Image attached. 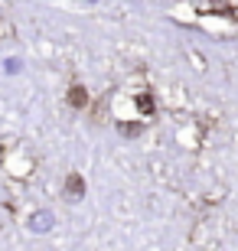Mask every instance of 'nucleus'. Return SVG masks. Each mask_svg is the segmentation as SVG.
Returning <instances> with one entry per match:
<instances>
[{
  "label": "nucleus",
  "mask_w": 238,
  "mask_h": 251,
  "mask_svg": "<svg viewBox=\"0 0 238 251\" xmlns=\"http://www.w3.org/2000/svg\"><path fill=\"white\" fill-rule=\"evenodd\" d=\"M53 225H55V215L49 212V209H39V212L29 215L26 228H29L33 235H46V232H53Z\"/></svg>",
  "instance_id": "1"
},
{
  "label": "nucleus",
  "mask_w": 238,
  "mask_h": 251,
  "mask_svg": "<svg viewBox=\"0 0 238 251\" xmlns=\"http://www.w3.org/2000/svg\"><path fill=\"white\" fill-rule=\"evenodd\" d=\"M65 196H75V199H82V196H85L82 176H69V183H65Z\"/></svg>",
  "instance_id": "2"
},
{
  "label": "nucleus",
  "mask_w": 238,
  "mask_h": 251,
  "mask_svg": "<svg viewBox=\"0 0 238 251\" xmlns=\"http://www.w3.org/2000/svg\"><path fill=\"white\" fill-rule=\"evenodd\" d=\"M3 72H7V75H17V72H23V59L10 56L7 62H3Z\"/></svg>",
  "instance_id": "3"
}]
</instances>
